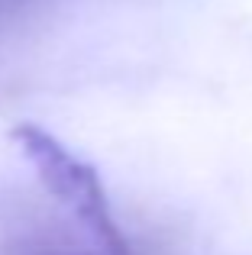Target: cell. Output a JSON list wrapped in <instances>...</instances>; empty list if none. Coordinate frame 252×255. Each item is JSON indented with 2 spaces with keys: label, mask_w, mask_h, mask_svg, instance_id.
I'll list each match as a JSON object with an SVG mask.
<instances>
[{
  "label": "cell",
  "mask_w": 252,
  "mask_h": 255,
  "mask_svg": "<svg viewBox=\"0 0 252 255\" xmlns=\"http://www.w3.org/2000/svg\"><path fill=\"white\" fill-rule=\"evenodd\" d=\"M10 139L16 142L19 155L32 165L39 184L55 197L58 207L71 213V220L88 233L97 249L104 255H129V246L110 213L107 191L88 162H81L68 145H62L36 123H19Z\"/></svg>",
  "instance_id": "1"
}]
</instances>
